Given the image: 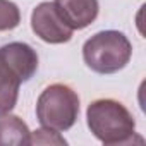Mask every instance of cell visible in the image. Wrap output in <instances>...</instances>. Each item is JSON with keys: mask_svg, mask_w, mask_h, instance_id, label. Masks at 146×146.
I'll return each mask as SVG.
<instances>
[{"mask_svg": "<svg viewBox=\"0 0 146 146\" xmlns=\"http://www.w3.org/2000/svg\"><path fill=\"white\" fill-rule=\"evenodd\" d=\"M86 122L93 136L103 144H129L136 134L132 113L112 98L91 102L86 110Z\"/></svg>", "mask_w": 146, "mask_h": 146, "instance_id": "6da1fadb", "label": "cell"}, {"mask_svg": "<svg viewBox=\"0 0 146 146\" xmlns=\"http://www.w3.org/2000/svg\"><path fill=\"white\" fill-rule=\"evenodd\" d=\"M132 57L129 38L115 29L93 35L83 45L84 64L98 74H113L124 69Z\"/></svg>", "mask_w": 146, "mask_h": 146, "instance_id": "7a4b0ae2", "label": "cell"}, {"mask_svg": "<svg viewBox=\"0 0 146 146\" xmlns=\"http://www.w3.org/2000/svg\"><path fill=\"white\" fill-rule=\"evenodd\" d=\"M79 115V96L67 84H50L36 102V119L41 127L64 132L76 124Z\"/></svg>", "mask_w": 146, "mask_h": 146, "instance_id": "3957f363", "label": "cell"}, {"mask_svg": "<svg viewBox=\"0 0 146 146\" xmlns=\"http://www.w3.org/2000/svg\"><path fill=\"white\" fill-rule=\"evenodd\" d=\"M31 29L45 43L58 45L72 38V29L58 14L53 2H41L31 12Z\"/></svg>", "mask_w": 146, "mask_h": 146, "instance_id": "277c9868", "label": "cell"}, {"mask_svg": "<svg viewBox=\"0 0 146 146\" xmlns=\"http://www.w3.org/2000/svg\"><path fill=\"white\" fill-rule=\"evenodd\" d=\"M0 55L9 64V67L16 72L21 83L29 81L38 70V55L36 50L23 41H12L0 46Z\"/></svg>", "mask_w": 146, "mask_h": 146, "instance_id": "5b68a950", "label": "cell"}, {"mask_svg": "<svg viewBox=\"0 0 146 146\" xmlns=\"http://www.w3.org/2000/svg\"><path fill=\"white\" fill-rule=\"evenodd\" d=\"M53 5L74 31L88 28L100 11L98 0H53Z\"/></svg>", "mask_w": 146, "mask_h": 146, "instance_id": "8992f818", "label": "cell"}, {"mask_svg": "<svg viewBox=\"0 0 146 146\" xmlns=\"http://www.w3.org/2000/svg\"><path fill=\"white\" fill-rule=\"evenodd\" d=\"M19 86L21 79L9 67L4 57L0 55V115L9 113L16 107L19 96Z\"/></svg>", "mask_w": 146, "mask_h": 146, "instance_id": "52a82bcc", "label": "cell"}, {"mask_svg": "<svg viewBox=\"0 0 146 146\" xmlns=\"http://www.w3.org/2000/svg\"><path fill=\"white\" fill-rule=\"evenodd\" d=\"M0 144H31V131L17 115H0Z\"/></svg>", "mask_w": 146, "mask_h": 146, "instance_id": "ba28073f", "label": "cell"}, {"mask_svg": "<svg viewBox=\"0 0 146 146\" xmlns=\"http://www.w3.org/2000/svg\"><path fill=\"white\" fill-rule=\"evenodd\" d=\"M21 23V11L11 0H0V31H11Z\"/></svg>", "mask_w": 146, "mask_h": 146, "instance_id": "9c48e42d", "label": "cell"}, {"mask_svg": "<svg viewBox=\"0 0 146 146\" xmlns=\"http://www.w3.org/2000/svg\"><path fill=\"white\" fill-rule=\"evenodd\" d=\"M65 143L67 141L57 131H50L43 127L31 132V144H65Z\"/></svg>", "mask_w": 146, "mask_h": 146, "instance_id": "30bf717a", "label": "cell"}]
</instances>
